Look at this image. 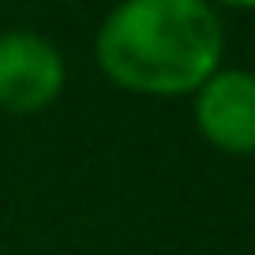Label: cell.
<instances>
[{
    "mask_svg": "<svg viewBox=\"0 0 255 255\" xmlns=\"http://www.w3.org/2000/svg\"><path fill=\"white\" fill-rule=\"evenodd\" d=\"M94 53L117 87L150 98L195 94L222 68L225 30L207 0H120Z\"/></svg>",
    "mask_w": 255,
    "mask_h": 255,
    "instance_id": "obj_1",
    "label": "cell"
},
{
    "mask_svg": "<svg viewBox=\"0 0 255 255\" xmlns=\"http://www.w3.org/2000/svg\"><path fill=\"white\" fill-rule=\"evenodd\" d=\"M64 90V56L34 30L0 34V109L41 113Z\"/></svg>",
    "mask_w": 255,
    "mask_h": 255,
    "instance_id": "obj_2",
    "label": "cell"
},
{
    "mask_svg": "<svg viewBox=\"0 0 255 255\" xmlns=\"http://www.w3.org/2000/svg\"><path fill=\"white\" fill-rule=\"evenodd\" d=\"M195 124L225 154H255V75L218 68L195 90Z\"/></svg>",
    "mask_w": 255,
    "mask_h": 255,
    "instance_id": "obj_3",
    "label": "cell"
},
{
    "mask_svg": "<svg viewBox=\"0 0 255 255\" xmlns=\"http://www.w3.org/2000/svg\"><path fill=\"white\" fill-rule=\"evenodd\" d=\"M207 4H222V8H240V11L255 8V0H207Z\"/></svg>",
    "mask_w": 255,
    "mask_h": 255,
    "instance_id": "obj_4",
    "label": "cell"
}]
</instances>
